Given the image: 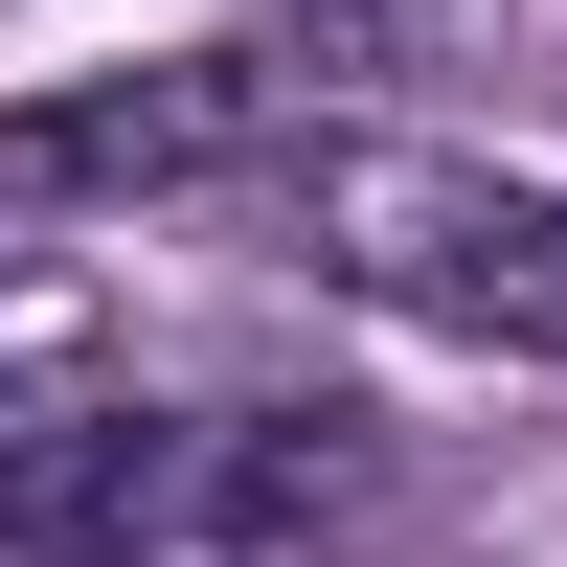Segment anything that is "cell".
I'll return each mask as SVG.
<instances>
[{"label":"cell","mask_w":567,"mask_h":567,"mask_svg":"<svg viewBox=\"0 0 567 567\" xmlns=\"http://www.w3.org/2000/svg\"><path fill=\"white\" fill-rule=\"evenodd\" d=\"M272 227H296L341 296L432 318V341L567 363V182H523V159H432V136H296V159H272Z\"/></svg>","instance_id":"6da1fadb"},{"label":"cell","mask_w":567,"mask_h":567,"mask_svg":"<svg viewBox=\"0 0 567 567\" xmlns=\"http://www.w3.org/2000/svg\"><path fill=\"white\" fill-rule=\"evenodd\" d=\"M296 136H318V69H296V45H182V69H114V91L0 114V227L182 205V182H272Z\"/></svg>","instance_id":"7a4b0ae2"},{"label":"cell","mask_w":567,"mask_h":567,"mask_svg":"<svg viewBox=\"0 0 567 567\" xmlns=\"http://www.w3.org/2000/svg\"><path fill=\"white\" fill-rule=\"evenodd\" d=\"M227 454L182 409H0V567H136L205 523Z\"/></svg>","instance_id":"3957f363"}]
</instances>
